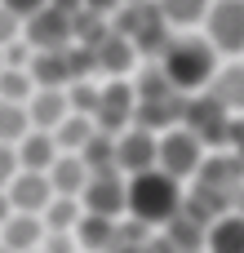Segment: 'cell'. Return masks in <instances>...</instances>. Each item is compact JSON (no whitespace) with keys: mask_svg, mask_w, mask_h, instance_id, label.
I'll list each match as a JSON object with an SVG mask.
<instances>
[{"mask_svg":"<svg viewBox=\"0 0 244 253\" xmlns=\"http://www.w3.org/2000/svg\"><path fill=\"white\" fill-rule=\"evenodd\" d=\"M200 160H204V142L191 133V129H182V125H173V129H164V133H156V169L160 173H169L173 182H191V173L200 169Z\"/></svg>","mask_w":244,"mask_h":253,"instance_id":"4","label":"cell"},{"mask_svg":"<svg viewBox=\"0 0 244 253\" xmlns=\"http://www.w3.org/2000/svg\"><path fill=\"white\" fill-rule=\"evenodd\" d=\"M31 76L27 67H0V102H27L31 98Z\"/></svg>","mask_w":244,"mask_h":253,"instance_id":"25","label":"cell"},{"mask_svg":"<svg viewBox=\"0 0 244 253\" xmlns=\"http://www.w3.org/2000/svg\"><path fill=\"white\" fill-rule=\"evenodd\" d=\"M80 200L76 196H49V205L36 213L40 218V227L44 231H76V222H80Z\"/></svg>","mask_w":244,"mask_h":253,"instance_id":"21","label":"cell"},{"mask_svg":"<svg viewBox=\"0 0 244 253\" xmlns=\"http://www.w3.org/2000/svg\"><path fill=\"white\" fill-rule=\"evenodd\" d=\"M36 53H44V49H67L71 44V18L67 13H58V9H49V4H40L31 18H22V31H18Z\"/></svg>","mask_w":244,"mask_h":253,"instance_id":"9","label":"cell"},{"mask_svg":"<svg viewBox=\"0 0 244 253\" xmlns=\"http://www.w3.org/2000/svg\"><path fill=\"white\" fill-rule=\"evenodd\" d=\"M124 0H80V9H89V13H98V18H111L116 9H120Z\"/></svg>","mask_w":244,"mask_h":253,"instance_id":"31","label":"cell"},{"mask_svg":"<svg viewBox=\"0 0 244 253\" xmlns=\"http://www.w3.org/2000/svg\"><path fill=\"white\" fill-rule=\"evenodd\" d=\"M93 129L120 133L133 125V89L129 80H98V102H93Z\"/></svg>","mask_w":244,"mask_h":253,"instance_id":"7","label":"cell"},{"mask_svg":"<svg viewBox=\"0 0 244 253\" xmlns=\"http://www.w3.org/2000/svg\"><path fill=\"white\" fill-rule=\"evenodd\" d=\"M40 236H44V227H40L36 213H9L0 222V249L9 253H31L40 245Z\"/></svg>","mask_w":244,"mask_h":253,"instance_id":"19","label":"cell"},{"mask_svg":"<svg viewBox=\"0 0 244 253\" xmlns=\"http://www.w3.org/2000/svg\"><path fill=\"white\" fill-rule=\"evenodd\" d=\"M200 253H244V222H240V209H227V213H218L213 222H204Z\"/></svg>","mask_w":244,"mask_h":253,"instance_id":"13","label":"cell"},{"mask_svg":"<svg viewBox=\"0 0 244 253\" xmlns=\"http://www.w3.org/2000/svg\"><path fill=\"white\" fill-rule=\"evenodd\" d=\"M76 249L80 253H116L120 245V222H111V218H98V213H80V222H76Z\"/></svg>","mask_w":244,"mask_h":253,"instance_id":"14","label":"cell"},{"mask_svg":"<svg viewBox=\"0 0 244 253\" xmlns=\"http://www.w3.org/2000/svg\"><path fill=\"white\" fill-rule=\"evenodd\" d=\"M40 4H44V0H0V9H9L13 18H31Z\"/></svg>","mask_w":244,"mask_h":253,"instance_id":"30","label":"cell"},{"mask_svg":"<svg viewBox=\"0 0 244 253\" xmlns=\"http://www.w3.org/2000/svg\"><path fill=\"white\" fill-rule=\"evenodd\" d=\"M182 129H191L204 142V151H240V111H227L204 89L187 93V102H182Z\"/></svg>","mask_w":244,"mask_h":253,"instance_id":"3","label":"cell"},{"mask_svg":"<svg viewBox=\"0 0 244 253\" xmlns=\"http://www.w3.org/2000/svg\"><path fill=\"white\" fill-rule=\"evenodd\" d=\"M22 111H27V125L31 129H44L49 133L71 107H67V93L62 89H31V98L22 102Z\"/></svg>","mask_w":244,"mask_h":253,"instance_id":"17","label":"cell"},{"mask_svg":"<svg viewBox=\"0 0 244 253\" xmlns=\"http://www.w3.org/2000/svg\"><path fill=\"white\" fill-rule=\"evenodd\" d=\"M18 173V160H13V147L9 142H0V191H4V182Z\"/></svg>","mask_w":244,"mask_h":253,"instance_id":"28","label":"cell"},{"mask_svg":"<svg viewBox=\"0 0 244 253\" xmlns=\"http://www.w3.org/2000/svg\"><path fill=\"white\" fill-rule=\"evenodd\" d=\"M156 9L164 13V22H169L173 31H191V27H200L209 0H156Z\"/></svg>","mask_w":244,"mask_h":253,"instance_id":"24","label":"cell"},{"mask_svg":"<svg viewBox=\"0 0 244 253\" xmlns=\"http://www.w3.org/2000/svg\"><path fill=\"white\" fill-rule=\"evenodd\" d=\"M89 53H93V71H98V80H129V71L142 62V58L133 53V44H129L120 31H111V27L89 44Z\"/></svg>","mask_w":244,"mask_h":253,"instance_id":"8","label":"cell"},{"mask_svg":"<svg viewBox=\"0 0 244 253\" xmlns=\"http://www.w3.org/2000/svg\"><path fill=\"white\" fill-rule=\"evenodd\" d=\"M4 196H9V209L13 213H40L53 196L49 178L44 173H31V169H18L9 182H4Z\"/></svg>","mask_w":244,"mask_h":253,"instance_id":"11","label":"cell"},{"mask_svg":"<svg viewBox=\"0 0 244 253\" xmlns=\"http://www.w3.org/2000/svg\"><path fill=\"white\" fill-rule=\"evenodd\" d=\"M27 129H31V125H27L22 102H0V142H9V147H13Z\"/></svg>","mask_w":244,"mask_h":253,"instance_id":"26","label":"cell"},{"mask_svg":"<svg viewBox=\"0 0 244 253\" xmlns=\"http://www.w3.org/2000/svg\"><path fill=\"white\" fill-rule=\"evenodd\" d=\"M204 93H209V98H218L227 111H240V107H244V67H240V58L218 62V71L209 76Z\"/></svg>","mask_w":244,"mask_h":253,"instance_id":"16","label":"cell"},{"mask_svg":"<svg viewBox=\"0 0 244 253\" xmlns=\"http://www.w3.org/2000/svg\"><path fill=\"white\" fill-rule=\"evenodd\" d=\"M116 169L129 178V173H142V169H156V133L151 129H120L116 133Z\"/></svg>","mask_w":244,"mask_h":253,"instance_id":"10","label":"cell"},{"mask_svg":"<svg viewBox=\"0 0 244 253\" xmlns=\"http://www.w3.org/2000/svg\"><path fill=\"white\" fill-rule=\"evenodd\" d=\"M53 156H58V147H53V133H44V129H27V133L13 142V160H18V169L44 173V169L53 165Z\"/></svg>","mask_w":244,"mask_h":253,"instance_id":"18","label":"cell"},{"mask_svg":"<svg viewBox=\"0 0 244 253\" xmlns=\"http://www.w3.org/2000/svg\"><path fill=\"white\" fill-rule=\"evenodd\" d=\"M76 200H80V209H84V213H98V218L124 222V173H120V169L89 173Z\"/></svg>","mask_w":244,"mask_h":253,"instance_id":"6","label":"cell"},{"mask_svg":"<svg viewBox=\"0 0 244 253\" xmlns=\"http://www.w3.org/2000/svg\"><path fill=\"white\" fill-rule=\"evenodd\" d=\"M0 253H9V249H0Z\"/></svg>","mask_w":244,"mask_h":253,"instance_id":"35","label":"cell"},{"mask_svg":"<svg viewBox=\"0 0 244 253\" xmlns=\"http://www.w3.org/2000/svg\"><path fill=\"white\" fill-rule=\"evenodd\" d=\"M31 253H40V249H31Z\"/></svg>","mask_w":244,"mask_h":253,"instance_id":"34","label":"cell"},{"mask_svg":"<svg viewBox=\"0 0 244 253\" xmlns=\"http://www.w3.org/2000/svg\"><path fill=\"white\" fill-rule=\"evenodd\" d=\"M76 156H80V165H84L89 173L116 169V133H102V129H93V133H89V142H84Z\"/></svg>","mask_w":244,"mask_h":253,"instance_id":"22","label":"cell"},{"mask_svg":"<svg viewBox=\"0 0 244 253\" xmlns=\"http://www.w3.org/2000/svg\"><path fill=\"white\" fill-rule=\"evenodd\" d=\"M156 62H160L164 80H169L178 93H200V89L209 84V76L218 71L222 58L213 53V44H209L204 36H196V31H173Z\"/></svg>","mask_w":244,"mask_h":253,"instance_id":"2","label":"cell"},{"mask_svg":"<svg viewBox=\"0 0 244 253\" xmlns=\"http://www.w3.org/2000/svg\"><path fill=\"white\" fill-rule=\"evenodd\" d=\"M182 182H173L160 169H142L124 178V218L133 227H164L178 209H182Z\"/></svg>","mask_w":244,"mask_h":253,"instance_id":"1","label":"cell"},{"mask_svg":"<svg viewBox=\"0 0 244 253\" xmlns=\"http://www.w3.org/2000/svg\"><path fill=\"white\" fill-rule=\"evenodd\" d=\"M27 76H31L36 89H67V80H71L67 49H44V53L31 49V58H27Z\"/></svg>","mask_w":244,"mask_h":253,"instance_id":"15","label":"cell"},{"mask_svg":"<svg viewBox=\"0 0 244 253\" xmlns=\"http://www.w3.org/2000/svg\"><path fill=\"white\" fill-rule=\"evenodd\" d=\"M182 102H187V93L142 98V102H133V125L138 129H151V133H164V129L182 125Z\"/></svg>","mask_w":244,"mask_h":253,"instance_id":"12","label":"cell"},{"mask_svg":"<svg viewBox=\"0 0 244 253\" xmlns=\"http://www.w3.org/2000/svg\"><path fill=\"white\" fill-rule=\"evenodd\" d=\"M36 249H40V253H80V249H76V236H71V231H44Z\"/></svg>","mask_w":244,"mask_h":253,"instance_id":"27","label":"cell"},{"mask_svg":"<svg viewBox=\"0 0 244 253\" xmlns=\"http://www.w3.org/2000/svg\"><path fill=\"white\" fill-rule=\"evenodd\" d=\"M9 213H13V209H9V196H4V191H0V222H4V218H9Z\"/></svg>","mask_w":244,"mask_h":253,"instance_id":"33","label":"cell"},{"mask_svg":"<svg viewBox=\"0 0 244 253\" xmlns=\"http://www.w3.org/2000/svg\"><path fill=\"white\" fill-rule=\"evenodd\" d=\"M200 27H204V40L213 44L218 58H240V49H244V0H209Z\"/></svg>","mask_w":244,"mask_h":253,"instance_id":"5","label":"cell"},{"mask_svg":"<svg viewBox=\"0 0 244 253\" xmlns=\"http://www.w3.org/2000/svg\"><path fill=\"white\" fill-rule=\"evenodd\" d=\"M18 31H22V18H13L9 9H0V44H9Z\"/></svg>","mask_w":244,"mask_h":253,"instance_id":"29","label":"cell"},{"mask_svg":"<svg viewBox=\"0 0 244 253\" xmlns=\"http://www.w3.org/2000/svg\"><path fill=\"white\" fill-rule=\"evenodd\" d=\"M44 4H49V9H58V13H67V18H71V13H80V0H44Z\"/></svg>","mask_w":244,"mask_h":253,"instance_id":"32","label":"cell"},{"mask_svg":"<svg viewBox=\"0 0 244 253\" xmlns=\"http://www.w3.org/2000/svg\"><path fill=\"white\" fill-rule=\"evenodd\" d=\"M49 133H53V147H58V151H80V147L89 142V133H93V120H89V116L67 111V116L49 129Z\"/></svg>","mask_w":244,"mask_h":253,"instance_id":"23","label":"cell"},{"mask_svg":"<svg viewBox=\"0 0 244 253\" xmlns=\"http://www.w3.org/2000/svg\"><path fill=\"white\" fill-rule=\"evenodd\" d=\"M44 178H49L53 196H80V187H84L89 169L80 165V156H76V151H58V156H53V165L44 169Z\"/></svg>","mask_w":244,"mask_h":253,"instance_id":"20","label":"cell"}]
</instances>
